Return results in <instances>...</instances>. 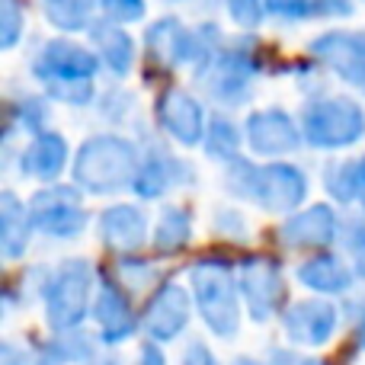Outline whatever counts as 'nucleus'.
Returning a JSON list of instances; mask_svg holds the SVG:
<instances>
[{
  "mask_svg": "<svg viewBox=\"0 0 365 365\" xmlns=\"http://www.w3.org/2000/svg\"><path fill=\"white\" fill-rule=\"evenodd\" d=\"M225 189L234 199H247L272 215H295L308 199V173L289 160H263L253 164L250 158H234L225 164Z\"/></svg>",
  "mask_w": 365,
  "mask_h": 365,
  "instance_id": "2",
  "label": "nucleus"
},
{
  "mask_svg": "<svg viewBox=\"0 0 365 365\" xmlns=\"http://www.w3.org/2000/svg\"><path fill=\"white\" fill-rule=\"evenodd\" d=\"M266 19H276L282 26H298L314 19V10H311V0H263Z\"/></svg>",
  "mask_w": 365,
  "mask_h": 365,
  "instance_id": "31",
  "label": "nucleus"
},
{
  "mask_svg": "<svg viewBox=\"0 0 365 365\" xmlns=\"http://www.w3.org/2000/svg\"><path fill=\"white\" fill-rule=\"evenodd\" d=\"M359 340H362V346H365V314H362V324H359Z\"/></svg>",
  "mask_w": 365,
  "mask_h": 365,
  "instance_id": "41",
  "label": "nucleus"
},
{
  "mask_svg": "<svg viewBox=\"0 0 365 365\" xmlns=\"http://www.w3.org/2000/svg\"><path fill=\"white\" fill-rule=\"evenodd\" d=\"M269 71L266 45L250 32L231 36L215 55L192 68V83L208 103L221 109H240L253 100L257 77Z\"/></svg>",
  "mask_w": 365,
  "mask_h": 365,
  "instance_id": "1",
  "label": "nucleus"
},
{
  "mask_svg": "<svg viewBox=\"0 0 365 365\" xmlns=\"http://www.w3.org/2000/svg\"><path fill=\"white\" fill-rule=\"evenodd\" d=\"M308 58L317 68L330 71L336 81L365 93V32L362 29H327L308 42Z\"/></svg>",
  "mask_w": 365,
  "mask_h": 365,
  "instance_id": "9",
  "label": "nucleus"
},
{
  "mask_svg": "<svg viewBox=\"0 0 365 365\" xmlns=\"http://www.w3.org/2000/svg\"><path fill=\"white\" fill-rule=\"evenodd\" d=\"M26 36V0H0V48L10 51Z\"/></svg>",
  "mask_w": 365,
  "mask_h": 365,
  "instance_id": "30",
  "label": "nucleus"
},
{
  "mask_svg": "<svg viewBox=\"0 0 365 365\" xmlns=\"http://www.w3.org/2000/svg\"><path fill=\"white\" fill-rule=\"evenodd\" d=\"M192 240V212L186 205H167L160 208L158 221H154L151 231V247L160 257H170L180 253L182 247Z\"/></svg>",
  "mask_w": 365,
  "mask_h": 365,
  "instance_id": "26",
  "label": "nucleus"
},
{
  "mask_svg": "<svg viewBox=\"0 0 365 365\" xmlns=\"http://www.w3.org/2000/svg\"><path fill=\"white\" fill-rule=\"evenodd\" d=\"M141 42H145L148 64L167 77L180 68H199L208 55H215L227 42V36L212 19L192 29L180 16H164L145 26V38Z\"/></svg>",
  "mask_w": 365,
  "mask_h": 365,
  "instance_id": "4",
  "label": "nucleus"
},
{
  "mask_svg": "<svg viewBox=\"0 0 365 365\" xmlns=\"http://www.w3.org/2000/svg\"><path fill=\"white\" fill-rule=\"evenodd\" d=\"M103 61L93 45H83L71 36H58L38 45L29 61V74L38 87L51 81H96Z\"/></svg>",
  "mask_w": 365,
  "mask_h": 365,
  "instance_id": "6",
  "label": "nucleus"
},
{
  "mask_svg": "<svg viewBox=\"0 0 365 365\" xmlns=\"http://www.w3.org/2000/svg\"><path fill=\"white\" fill-rule=\"evenodd\" d=\"M244 145H247L244 125H237L234 119H227L225 113H215L212 119H208L205 141H202L205 158L221 160V164H231L234 158H240V148H244Z\"/></svg>",
  "mask_w": 365,
  "mask_h": 365,
  "instance_id": "27",
  "label": "nucleus"
},
{
  "mask_svg": "<svg viewBox=\"0 0 365 365\" xmlns=\"http://www.w3.org/2000/svg\"><path fill=\"white\" fill-rule=\"evenodd\" d=\"M276 237L292 250H324V247H330L340 237V215L327 202L298 208L295 215H289L279 225Z\"/></svg>",
  "mask_w": 365,
  "mask_h": 365,
  "instance_id": "14",
  "label": "nucleus"
},
{
  "mask_svg": "<svg viewBox=\"0 0 365 365\" xmlns=\"http://www.w3.org/2000/svg\"><path fill=\"white\" fill-rule=\"evenodd\" d=\"M353 276L356 272L349 269L336 253H327V250L314 253L311 259H304V263L298 266V279H302L308 289L324 292V295H340V292H349Z\"/></svg>",
  "mask_w": 365,
  "mask_h": 365,
  "instance_id": "22",
  "label": "nucleus"
},
{
  "mask_svg": "<svg viewBox=\"0 0 365 365\" xmlns=\"http://www.w3.org/2000/svg\"><path fill=\"white\" fill-rule=\"evenodd\" d=\"M234 365H257V362H250V359H237Z\"/></svg>",
  "mask_w": 365,
  "mask_h": 365,
  "instance_id": "42",
  "label": "nucleus"
},
{
  "mask_svg": "<svg viewBox=\"0 0 365 365\" xmlns=\"http://www.w3.org/2000/svg\"><path fill=\"white\" fill-rule=\"evenodd\" d=\"M215 231L221 234V237H231V240H244L247 237V221L244 215L237 212V208L225 205L215 212Z\"/></svg>",
  "mask_w": 365,
  "mask_h": 365,
  "instance_id": "35",
  "label": "nucleus"
},
{
  "mask_svg": "<svg viewBox=\"0 0 365 365\" xmlns=\"http://www.w3.org/2000/svg\"><path fill=\"white\" fill-rule=\"evenodd\" d=\"M87 36H90V45L96 48V55H100L103 71H109L115 81H125L135 68V58H138V45H135L128 26L113 23V19L103 16V19H96Z\"/></svg>",
  "mask_w": 365,
  "mask_h": 365,
  "instance_id": "18",
  "label": "nucleus"
},
{
  "mask_svg": "<svg viewBox=\"0 0 365 365\" xmlns=\"http://www.w3.org/2000/svg\"><path fill=\"white\" fill-rule=\"evenodd\" d=\"M212 115L202 100L182 87H164L154 96V122L180 148H199L205 141V128Z\"/></svg>",
  "mask_w": 365,
  "mask_h": 365,
  "instance_id": "11",
  "label": "nucleus"
},
{
  "mask_svg": "<svg viewBox=\"0 0 365 365\" xmlns=\"http://www.w3.org/2000/svg\"><path fill=\"white\" fill-rule=\"evenodd\" d=\"M244 138L250 154L259 160H285L304 145L298 119L282 106H263L247 113Z\"/></svg>",
  "mask_w": 365,
  "mask_h": 365,
  "instance_id": "10",
  "label": "nucleus"
},
{
  "mask_svg": "<svg viewBox=\"0 0 365 365\" xmlns=\"http://www.w3.org/2000/svg\"><path fill=\"white\" fill-rule=\"evenodd\" d=\"M225 10H227V16H231L244 32L257 29V26L266 19L263 0H225Z\"/></svg>",
  "mask_w": 365,
  "mask_h": 365,
  "instance_id": "34",
  "label": "nucleus"
},
{
  "mask_svg": "<svg viewBox=\"0 0 365 365\" xmlns=\"http://www.w3.org/2000/svg\"><path fill=\"white\" fill-rule=\"evenodd\" d=\"M186 317H189L186 289L167 282V285H160V292L151 298V304H148L145 324L158 340H170V336H177L180 330L186 327Z\"/></svg>",
  "mask_w": 365,
  "mask_h": 365,
  "instance_id": "20",
  "label": "nucleus"
},
{
  "mask_svg": "<svg viewBox=\"0 0 365 365\" xmlns=\"http://www.w3.org/2000/svg\"><path fill=\"white\" fill-rule=\"evenodd\" d=\"M356 202L365 208V154L359 158V186H356Z\"/></svg>",
  "mask_w": 365,
  "mask_h": 365,
  "instance_id": "40",
  "label": "nucleus"
},
{
  "mask_svg": "<svg viewBox=\"0 0 365 365\" xmlns=\"http://www.w3.org/2000/svg\"><path fill=\"white\" fill-rule=\"evenodd\" d=\"M71 164H74L71 145L55 128H45V132L32 135V138L26 141V148L19 151V173H23L26 180L45 182V186L58 182V177H61Z\"/></svg>",
  "mask_w": 365,
  "mask_h": 365,
  "instance_id": "15",
  "label": "nucleus"
},
{
  "mask_svg": "<svg viewBox=\"0 0 365 365\" xmlns=\"http://www.w3.org/2000/svg\"><path fill=\"white\" fill-rule=\"evenodd\" d=\"M83 189L68 186V182H51L38 189L29 199V218L32 227L55 240H71L87 227L90 215L83 208Z\"/></svg>",
  "mask_w": 365,
  "mask_h": 365,
  "instance_id": "7",
  "label": "nucleus"
},
{
  "mask_svg": "<svg viewBox=\"0 0 365 365\" xmlns=\"http://www.w3.org/2000/svg\"><path fill=\"white\" fill-rule=\"evenodd\" d=\"M51 115V100L45 93H19L13 100H6V138H13L16 132L32 135L48 128Z\"/></svg>",
  "mask_w": 365,
  "mask_h": 365,
  "instance_id": "25",
  "label": "nucleus"
},
{
  "mask_svg": "<svg viewBox=\"0 0 365 365\" xmlns=\"http://www.w3.org/2000/svg\"><path fill=\"white\" fill-rule=\"evenodd\" d=\"M90 282H93V269L87 259H64L45 282V302H48V324L58 330L81 324L83 311H87Z\"/></svg>",
  "mask_w": 365,
  "mask_h": 365,
  "instance_id": "12",
  "label": "nucleus"
},
{
  "mask_svg": "<svg viewBox=\"0 0 365 365\" xmlns=\"http://www.w3.org/2000/svg\"><path fill=\"white\" fill-rule=\"evenodd\" d=\"M311 10H314V19H349L356 13V0H311Z\"/></svg>",
  "mask_w": 365,
  "mask_h": 365,
  "instance_id": "36",
  "label": "nucleus"
},
{
  "mask_svg": "<svg viewBox=\"0 0 365 365\" xmlns=\"http://www.w3.org/2000/svg\"><path fill=\"white\" fill-rule=\"evenodd\" d=\"M141 167V151L119 132H96L74 151L71 180L77 189L93 195H113L132 189Z\"/></svg>",
  "mask_w": 365,
  "mask_h": 365,
  "instance_id": "3",
  "label": "nucleus"
},
{
  "mask_svg": "<svg viewBox=\"0 0 365 365\" xmlns=\"http://www.w3.org/2000/svg\"><path fill=\"white\" fill-rule=\"evenodd\" d=\"M192 289L205 324L221 336L237 330V298H234L231 266L221 259H202L192 266Z\"/></svg>",
  "mask_w": 365,
  "mask_h": 365,
  "instance_id": "8",
  "label": "nucleus"
},
{
  "mask_svg": "<svg viewBox=\"0 0 365 365\" xmlns=\"http://www.w3.org/2000/svg\"><path fill=\"white\" fill-rule=\"evenodd\" d=\"M96 234H100V240L109 250L135 253L151 237V221H148L141 205L119 202V205H109L100 212V218H96Z\"/></svg>",
  "mask_w": 365,
  "mask_h": 365,
  "instance_id": "16",
  "label": "nucleus"
},
{
  "mask_svg": "<svg viewBox=\"0 0 365 365\" xmlns=\"http://www.w3.org/2000/svg\"><path fill=\"white\" fill-rule=\"evenodd\" d=\"M240 292L250 304L253 321H266L282 302V272L269 257H253L240 269Z\"/></svg>",
  "mask_w": 365,
  "mask_h": 365,
  "instance_id": "17",
  "label": "nucleus"
},
{
  "mask_svg": "<svg viewBox=\"0 0 365 365\" xmlns=\"http://www.w3.org/2000/svg\"><path fill=\"white\" fill-rule=\"evenodd\" d=\"M343 244H346L349 259H353V272L365 279V218H353L343 227Z\"/></svg>",
  "mask_w": 365,
  "mask_h": 365,
  "instance_id": "33",
  "label": "nucleus"
},
{
  "mask_svg": "<svg viewBox=\"0 0 365 365\" xmlns=\"http://www.w3.org/2000/svg\"><path fill=\"white\" fill-rule=\"evenodd\" d=\"M42 93L51 103H64V106H93L100 100L96 81H51L42 87Z\"/></svg>",
  "mask_w": 365,
  "mask_h": 365,
  "instance_id": "29",
  "label": "nucleus"
},
{
  "mask_svg": "<svg viewBox=\"0 0 365 365\" xmlns=\"http://www.w3.org/2000/svg\"><path fill=\"white\" fill-rule=\"evenodd\" d=\"M298 125L314 151H346L365 138V106L346 93L311 96L298 113Z\"/></svg>",
  "mask_w": 365,
  "mask_h": 365,
  "instance_id": "5",
  "label": "nucleus"
},
{
  "mask_svg": "<svg viewBox=\"0 0 365 365\" xmlns=\"http://www.w3.org/2000/svg\"><path fill=\"white\" fill-rule=\"evenodd\" d=\"M100 10L113 23L132 26L148 16V0H100Z\"/></svg>",
  "mask_w": 365,
  "mask_h": 365,
  "instance_id": "32",
  "label": "nucleus"
},
{
  "mask_svg": "<svg viewBox=\"0 0 365 365\" xmlns=\"http://www.w3.org/2000/svg\"><path fill=\"white\" fill-rule=\"evenodd\" d=\"M96 321H100L106 340H122L125 334H132L135 321H132V304H128L125 292L113 282V279H103L100 285V298H96Z\"/></svg>",
  "mask_w": 365,
  "mask_h": 365,
  "instance_id": "23",
  "label": "nucleus"
},
{
  "mask_svg": "<svg viewBox=\"0 0 365 365\" xmlns=\"http://www.w3.org/2000/svg\"><path fill=\"white\" fill-rule=\"evenodd\" d=\"M356 186H359V158L334 160L324 170V189L334 202L340 205H353L356 202Z\"/></svg>",
  "mask_w": 365,
  "mask_h": 365,
  "instance_id": "28",
  "label": "nucleus"
},
{
  "mask_svg": "<svg viewBox=\"0 0 365 365\" xmlns=\"http://www.w3.org/2000/svg\"><path fill=\"white\" fill-rule=\"evenodd\" d=\"M138 365H164V356H160L154 346H145L138 356Z\"/></svg>",
  "mask_w": 365,
  "mask_h": 365,
  "instance_id": "39",
  "label": "nucleus"
},
{
  "mask_svg": "<svg viewBox=\"0 0 365 365\" xmlns=\"http://www.w3.org/2000/svg\"><path fill=\"white\" fill-rule=\"evenodd\" d=\"M132 109V93H122V90H109V93L100 96V113L106 115L109 122H119L122 115H128Z\"/></svg>",
  "mask_w": 365,
  "mask_h": 365,
  "instance_id": "37",
  "label": "nucleus"
},
{
  "mask_svg": "<svg viewBox=\"0 0 365 365\" xmlns=\"http://www.w3.org/2000/svg\"><path fill=\"white\" fill-rule=\"evenodd\" d=\"M38 6L51 29H58L61 36H77L93 29L100 0H38Z\"/></svg>",
  "mask_w": 365,
  "mask_h": 365,
  "instance_id": "24",
  "label": "nucleus"
},
{
  "mask_svg": "<svg viewBox=\"0 0 365 365\" xmlns=\"http://www.w3.org/2000/svg\"><path fill=\"white\" fill-rule=\"evenodd\" d=\"M36 231L29 218V205L19 202V195L13 189L0 192V247H4L6 259H16L29 247V234Z\"/></svg>",
  "mask_w": 365,
  "mask_h": 365,
  "instance_id": "21",
  "label": "nucleus"
},
{
  "mask_svg": "<svg viewBox=\"0 0 365 365\" xmlns=\"http://www.w3.org/2000/svg\"><path fill=\"white\" fill-rule=\"evenodd\" d=\"M186 365H215V359H212V353H208L202 343H192V346L186 349V359H182Z\"/></svg>",
  "mask_w": 365,
  "mask_h": 365,
  "instance_id": "38",
  "label": "nucleus"
},
{
  "mask_svg": "<svg viewBox=\"0 0 365 365\" xmlns=\"http://www.w3.org/2000/svg\"><path fill=\"white\" fill-rule=\"evenodd\" d=\"M195 182V167L167 145H148L141 151V167L138 177L132 182V192L138 199H160L177 186H192Z\"/></svg>",
  "mask_w": 365,
  "mask_h": 365,
  "instance_id": "13",
  "label": "nucleus"
},
{
  "mask_svg": "<svg viewBox=\"0 0 365 365\" xmlns=\"http://www.w3.org/2000/svg\"><path fill=\"white\" fill-rule=\"evenodd\" d=\"M336 327V308L327 302H302L285 314V334L292 343H308L317 346Z\"/></svg>",
  "mask_w": 365,
  "mask_h": 365,
  "instance_id": "19",
  "label": "nucleus"
}]
</instances>
